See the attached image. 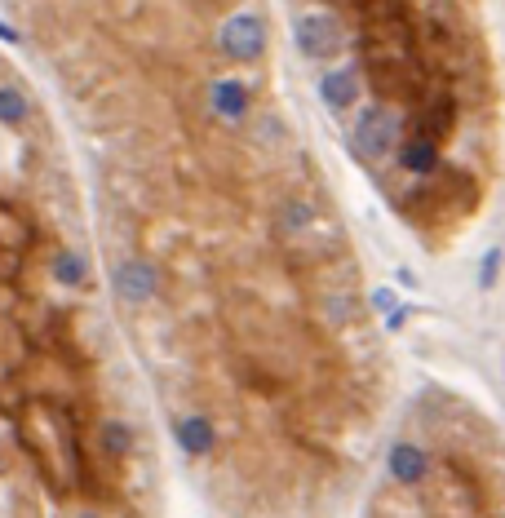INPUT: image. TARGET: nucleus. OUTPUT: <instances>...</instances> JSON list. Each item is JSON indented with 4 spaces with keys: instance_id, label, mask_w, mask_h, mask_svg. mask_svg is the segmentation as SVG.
<instances>
[{
    "instance_id": "nucleus-1",
    "label": "nucleus",
    "mask_w": 505,
    "mask_h": 518,
    "mask_svg": "<svg viewBox=\"0 0 505 518\" xmlns=\"http://www.w3.org/2000/svg\"><path fill=\"white\" fill-rule=\"evenodd\" d=\"M350 151L377 169L386 155H399L404 151V116L399 111H386V107H368L359 111L355 124H350Z\"/></svg>"
},
{
    "instance_id": "nucleus-2",
    "label": "nucleus",
    "mask_w": 505,
    "mask_h": 518,
    "mask_svg": "<svg viewBox=\"0 0 505 518\" xmlns=\"http://www.w3.org/2000/svg\"><path fill=\"white\" fill-rule=\"evenodd\" d=\"M218 45L231 62H249L266 49V23L262 14H231L218 27Z\"/></svg>"
},
{
    "instance_id": "nucleus-3",
    "label": "nucleus",
    "mask_w": 505,
    "mask_h": 518,
    "mask_svg": "<svg viewBox=\"0 0 505 518\" xmlns=\"http://www.w3.org/2000/svg\"><path fill=\"white\" fill-rule=\"evenodd\" d=\"M297 45H302L306 58H328L342 45V27H337V14H302L297 18Z\"/></svg>"
},
{
    "instance_id": "nucleus-4",
    "label": "nucleus",
    "mask_w": 505,
    "mask_h": 518,
    "mask_svg": "<svg viewBox=\"0 0 505 518\" xmlns=\"http://www.w3.org/2000/svg\"><path fill=\"white\" fill-rule=\"evenodd\" d=\"M253 98H249V85L235 76H213L209 80V111L218 116L222 124H240L249 116Z\"/></svg>"
},
{
    "instance_id": "nucleus-5",
    "label": "nucleus",
    "mask_w": 505,
    "mask_h": 518,
    "mask_svg": "<svg viewBox=\"0 0 505 518\" xmlns=\"http://www.w3.org/2000/svg\"><path fill=\"white\" fill-rule=\"evenodd\" d=\"M355 93H359V80L355 71H328L324 80H319V98L328 102L333 111H346L355 107Z\"/></svg>"
},
{
    "instance_id": "nucleus-6",
    "label": "nucleus",
    "mask_w": 505,
    "mask_h": 518,
    "mask_svg": "<svg viewBox=\"0 0 505 518\" xmlns=\"http://www.w3.org/2000/svg\"><path fill=\"white\" fill-rule=\"evenodd\" d=\"M0 116H5L9 129H18V124L27 120V98H23V89H18V80H5V85H0Z\"/></svg>"
},
{
    "instance_id": "nucleus-7",
    "label": "nucleus",
    "mask_w": 505,
    "mask_h": 518,
    "mask_svg": "<svg viewBox=\"0 0 505 518\" xmlns=\"http://www.w3.org/2000/svg\"><path fill=\"white\" fill-rule=\"evenodd\" d=\"M497 257H501V253H488V266H483V288H488V284H492V275H497V266H501Z\"/></svg>"
}]
</instances>
